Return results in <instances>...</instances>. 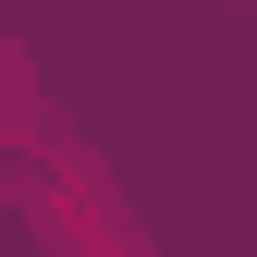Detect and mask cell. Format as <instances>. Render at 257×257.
I'll return each instance as SVG.
<instances>
[{"label": "cell", "mask_w": 257, "mask_h": 257, "mask_svg": "<svg viewBox=\"0 0 257 257\" xmlns=\"http://www.w3.org/2000/svg\"><path fill=\"white\" fill-rule=\"evenodd\" d=\"M61 245H74V257H135V245H110V233H86V220H61Z\"/></svg>", "instance_id": "6da1fadb"}]
</instances>
